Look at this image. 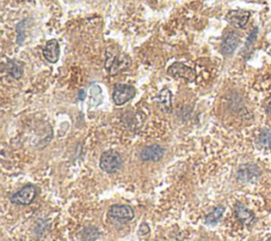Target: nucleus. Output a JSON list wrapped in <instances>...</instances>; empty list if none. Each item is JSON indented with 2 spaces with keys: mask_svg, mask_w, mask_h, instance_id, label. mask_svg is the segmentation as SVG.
Here are the masks:
<instances>
[{
  "mask_svg": "<svg viewBox=\"0 0 271 241\" xmlns=\"http://www.w3.org/2000/svg\"><path fill=\"white\" fill-rule=\"evenodd\" d=\"M148 233H149V226L146 223L141 224L140 229H139V234H140V235H147Z\"/></svg>",
  "mask_w": 271,
  "mask_h": 241,
  "instance_id": "nucleus-18",
  "label": "nucleus"
},
{
  "mask_svg": "<svg viewBox=\"0 0 271 241\" xmlns=\"http://www.w3.org/2000/svg\"><path fill=\"white\" fill-rule=\"evenodd\" d=\"M170 98H172V93H170V91L168 89H163L159 95L157 96V101H158L160 107L166 110L167 112H170L172 110V103H170Z\"/></svg>",
  "mask_w": 271,
  "mask_h": 241,
  "instance_id": "nucleus-13",
  "label": "nucleus"
},
{
  "mask_svg": "<svg viewBox=\"0 0 271 241\" xmlns=\"http://www.w3.org/2000/svg\"><path fill=\"white\" fill-rule=\"evenodd\" d=\"M259 144L267 150H271V132L270 131H262L258 139Z\"/></svg>",
  "mask_w": 271,
  "mask_h": 241,
  "instance_id": "nucleus-15",
  "label": "nucleus"
},
{
  "mask_svg": "<svg viewBox=\"0 0 271 241\" xmlns=\"http://www.w3.org/2000/svg\"><path fill=\"white\" fill-rule=\"evenodd\" d=\"M136 88L131 86V85L125 84H116L113 88L112 98L113 102L118 106H122L136 95Z\"/></svg>",
  "mask_w": 271,
  "mask_h": 241,
  "instance_id": "nucleus-3",
  "label": "nucleus"
},
{
  "mask_svg": "<svg viewBox=\"0 0 271 241\" xmlns=\"http://www.w3.org/2000/svg\"><path fill=\"white\" fill-rule=\"evenodd\" d=\"M106 63L105 68L111 76H115L123 71L127 70L132 65L130 56L120 52L119 50H111L108 49L106 52Z\"/></svg>",
  "mask_w": 271,
  "mask_h": 241,
  "instance_id": "nucleus-1",
  "label": "nucleus"
},
{
  "mask_svg": "<svg viewBox=\"0 0 271 241\" xmlns=\"http://www.w3.org/2000/svg\"><path fill=\"white\" fill-rule=\"evenodd\" d=\"M108 216L121 220H132L135 217L134 210L128 205H112L108 211Z\"/></svg>",
  "mask_w": 271,
  "mask_h": 241,
  "instance_id": "nucleus-9",
  "label": "nucleus"
},
{
  "mask_svg": "<svg viewBox=\"0 0 271 241\" xmlns=\"http://www.w3.org/2000/svg\"><path fill=\"white\" fill-rule=\"evenodd\" d=\"M163 155H165V148L157 144L147 146L140 152V158L143 161L157 162L160 161L163 158Z\"/></svg>",
  "mask_w": 271,
  "mask_h": 241,
  "instance_id": "nucleus-8",
  "label": "nucleus"
},
{
  "mask_svg": "<svg viewBox=\"0 0 271 241\" xmlns=\"http://www.w3.org/2000/svg\"><path fill=\"white\" fill-rule=\"evenodd\" d=\"M85 96H86V93H85V90H81L80 93H78V98H80L81 101H83Z\"/></svg>",
  "mask_w": 271,
  "mask_h": 241,
  "instance_id": "nucleus-19",
  "label": "nucleus"
},
{
  "mask_svg": "<svg viewBox=\"0 0 271 241\" xmlns=\"http://www.w3.org/2000/svg\"><path fill=\"white\" fill-rule=\"evenodd\" d=\"M250 12L245 11V10H234L230 11L227 15V20L237 29H241V28H245L248 24L249 18H250Z\"/></svg>",
  "mask_w": 271,
  "mask_h": 241,
  "instance_id": "nucleus-7",
  "label": "nucleus"
},
{
  "mask_svg": "<svg viewBox=\"0 0 271 241\" xmlns=\"http://www.w3.org/2000/svg\"><path fill=\"white\" fill-rule=\"evenodd\" d=\"M123 165V160L121 154L116 151H107L102 153L100 159V167L107 174H113L120 171Z\"/></svg>",
  "mask_w": 271,
  "mask_h": 241,
  "instance_id": "nucleus-2",
  "label": "nucleus"
},
{
  "mask_svg": "<svg viewBox=\"0 0 271 241\" xmlns=\"http://www.w3.org/2000/svg\"><path fill=\"white\" fill-rule=\"evenodd\" d=\"M267 241H271V237H270V238H268V239H267Z\"/></svg>",
  "mask_w": 271,
  "mask_h": 241,
  "instance_id": "nucleus-21",
  "label": "nucleus"
},
{
  "mask_svg": "<svg viewBox=\"0 0 271 241\" xmlns=\"http://www.w3.org/2000/svg\"><path fill=\"white\" fill-rule=\"evenodd\" d=\"M168 73L174 79H184L189 82H194L196 72L194 69L185 66L182 62H174L168 69Z\"/></svg>",
  "mask_w": 271,
  "mask_h": 241,
  "instance_id": "nucleus-5",
  "label": "nucleus"
},
{
  "mask_svg": "<svg viewBox=\"0 0 271 241\" xmlns=\"http://www.w3.org/2000/svg\"><path fill=\"white\" fill-rule=\"evenodd\" d=\"M83 237L89 241L96 240L99 237V231L96 228H86L83 231Z\"/></svg>",
  "mask_w": 271,
  "mask_h": 241,
  "instance_id": "nucleus-17",
  "label": "nucleus"
},
{
  "mask_svg": "<svg viewBox=\"0 0 271 241\" xmlns=\"http://www.w3.org/2000/svg\"><path fill=\"white\" fill-rule=\"evenodd\" d=\"M239 45V36L234 32H230L225 37L222 44V53L226 56L231 55L237 50V48Z\"/></svg>",
  "mask_w": 271,
  "mask_h": 241,
  "instance_id": "nucleus-11",
  "label": "nucleus"
},
{
  "mask_svg": "<svg viewBox=\"0 0 271 241\" xmlns=\"http://www.w3.org/2000/svg\"><path fill=\"white\" fill-rule=\"evenodd\" d=\"M45 59L51 63H55L60 59V45L56 39H51L47 42L44 50H42Z\"/></svg>",
  "mask_w": 271,
  "mask_h": 241,
  "instance_id": "nucleus-10",
  "label": "nucleus"
},
{
  "mask_svg": "<svg viewBox=\"0 0 271 241\" xmlns=\"http://www.w3.org/2000/svg\"><path fill=\"white\" fill-rule=\"evenodd\" d=\"M266 111H267L268 115L271 116V100L269 101V103H268V105H267V109H266Z\"/></svg>",
  "mask_w": 271,
  "mask_h": 241,
  "instance_id": "nucleus-20",
  "label": "nucleus"
},
{
  "mask_svg": "<svg viewBox=\"0 0 271 241\" xmlns=\"http://www.w3.org/2000/svg\"><path fill=\"white\" fill-rule=\"evenodd\" d=\"M9 73L14 77V79H19L21 74H23V68H21L17 62L10 61Z\"/></svg>",
  "mask_w": 271,
  "mask_h": 241,
  "instance_id": "nucleus-16",
  "label": "nucleus"
},
{
  "mask_svg": "<svg viewBox=\"0 0 271 241\" xmlns=\"http://www.w3.org/2000/svg\"><path fill=\"white\" fill-rule=\"evenodd\" d=\"M234 212L238 220L244 224L249 225L255 220V216L253 212L250 210H248L245 205L241 204L240 202H237V204H235Z\"/></svg>",
  "mask_w": 271,
  "mask_h": 241,
  "instance_id": "nucleus-12",
  "label": "nucleus"
},
{
  "mask_svg": "<svg viewBox=\"0 0 271 241\" xmlns=\"http://www.w3.org/2000/svg\"><path fill=\"white\" fill-rule=\"evenodd\" d=\"M260 168L255 164H244L241 165L237 173V179L241 183L255 182L260 178Z\"/></svg>",
  "mask_w": 271,
  "mask_h": 241,
  "instance_id": "nucleus-6",
  "label": "nucleus"
},
{
  "mask_svg": "<svg viewBox=\"0 0 271 241\" xmlns=\"http://www.w3.org/2000/svg\"><path fill=\"white\" fill-rule=\"evenodd\" d=\"M225 208L222 207H217L214 209L213 211H211L210 214L205 217V224H209V225H213V224H216L220 219H222L224 212H225Z\"/></svg>",
  "mask_w": 271,
  "mask_h": 241,
  "instance_id": "nucleus-14",
  "label": "nucleus"
},
{
  "mask_svg": "<svg viewBox=\"0 0 271 241\" xmlns=\"http://www.w3.org/2000/svg\"><path fill=\"white\" fill-rule=\"evenodd\" d=\"M36 194L37 188L32 184H28L11 197V201L17 205H29L34 201Z\"/></svg>",
  "mask_w": 271,
  "mask_h": 241,
  "instance_id": "nucleus-4",
  "label": "nucleus"
}]
</instances>
